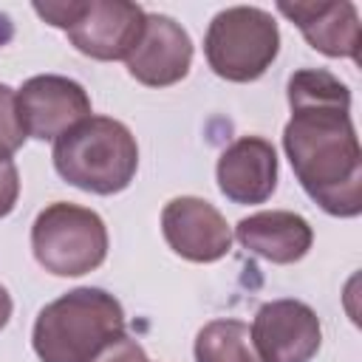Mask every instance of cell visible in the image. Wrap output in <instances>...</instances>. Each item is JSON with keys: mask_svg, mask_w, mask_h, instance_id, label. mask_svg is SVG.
<instances>
[{"mask_svg": "<svg viewBox=\"0 0 362 362\" xmlns=\"http://www.w3.org/2000/svg\"><path fill=\"white\" fill-rule=\"evenodd\" d=\"M291 119L283 127V150L305 189L334 218L362 212V150L351 119V90L322 68L288 76Z\"/></svg>", "mask_w": 362, "mask_h": 362, "instance_id": "1", "label": "cell"}, {"mask_svg": "<svg viewBox=\"0 0 362 362\" xmlns=\"http://www.w3.org/2000/svg\"><path fill=\"white\" fill-rule=\"evenodd\" d=\"M124 337L122 303L105 288L79 286L40 308L31 345L40 362H90Z\"/></svg>", "mask_w": 362, "mask_h": 362, "instance_id": "2", "label": "cell"}, {"mask_svg": "<svg viewBox=\"0 0 362 362\" xmlns=\"http://www.w3.org/2000/svg\"><path fill=\"white\" fill-rule=\"evenodd\" d=\"M54 170L62 181L93 195L130 187L139 170V144L127 124L110 116H88L54 141Z\"/></svg>", "mask_w": 362, "mask_h": 362, "instance_id": "3", "label": "cell"}, {"mask_svg": "<svg viewBox=\"0 0 362 362\" xmlns=\"http://www.w3.org/2000/svg\"><path fill=\"white\" fill-rule=\"evenodd\" d=\"M34 11L62 28L71 45L90 59H127L141 37L147 11L130 0H45Z\"/></svg>", "mask_w": 362, "mask_h": 362, "instance_id": "4", "label": "cell"}, {"mask_svg": "<svg viewBox=\"0 0 362 362\" xmlns=\"http://www.w3.org/2000/svg\"><path fill=\"white\" fill-rule=\"evenodd\" d=\"M280 51V28L266 8L229 6L218 11L204 37L209 68L226 82L260 79Z\"/></svg>", "mask_w": 362, "mask_h": 362, "instance_id": "5", "label": "cell"}, {"mask_svg": "<svg viewBox=\"0 0 362 362\" xmlns=\"http://www.w3.org/2000/svg\"><path fill=\"white\" fill-rule=\"evenodd\" d=\"M31 249L45 272L57 277H79L105 263L107 226L88 206L54 201L34 218Z\"/></svg>", "mask_w": 362, "mask_h": 362, "instance_id": "6", "label": "cell"}, {"mask_svg": "<svg viewBox=\"0 0 362 362\" xmlns=\"http://www.w3.org/2000/svg\"><path fill=\"white\" fill-rule=\"evenodd\" d=\"M17 116L25 139L57 141L65 130L90 116V96L76 79L40 74L25 79L17 90Z\"/></svg>", "mask_w": 362, "mask_h": 362, "instance_id": "7", "label": "cell"}, {"mask_svg": "<svg viewBox=\"0 0 362 362\" xmlns=\"http://www.w3.org/2000/svg\"><path fill=\"white\" fill-rule=\"evenodd\" d=\"M249 334L263 362H311L322 342L320 317L303 300L263 303Z\"/></svg>", "mask_w": 362, "mask_h": 362, "instance_id": "8", "label": "cell"}, {"mask_svg": "<svg viewBox=\"0 0 362 362\" xmlns=\"http://www.w3.org/2000/svg\"><path fill=\"white\" fill-rule=\"evenodd\" d=\"M161 232L167 246L192 263H215L232 249V229L226 218L204 198L181 195L164 204Z\"/></svg>", "mask_w": 362, "mask_h": 362, "instance_id": "9", "label": "cell"}, {"mask_svg": "<svg viewBox=\"0 0 362 362\" xmlns=\"http://www.w3.org/2000/svg\"><path fill=\"white\" fill-rule=\"evenodd\" d=\"M127 74L147 88H167L181 82L192 65V40L181 23L167 14H147L133 51L127 54Z\"/></svg>", "mask_w": 362, "mask_h": 362, "instance_id": "10", "label": "cell"}, {"mask_svg": "<svg viewBox=\"0 0 362 362\" xmlns=\"http://www.w3.org/2000/svg\"><path fill=\"white\" fill-rule=\"evenodd\" d=\"M218 189L232 204H263L277 187V153L260 136L235 139L215 167Z\"/></svg>", "mask_w": 362, "mask_h": 362, "instance_id": "11", "label": "cell"}, {"mask_svg": "<svg viewBox=\"0 0 362 362\" xmlns=\"http://www.w3.org/2000/svg\"><path fill=\"white\" fill-rule=\"evenodd\" d=\"M308 40V45L325 57L359 59V11L351 0H317V3H277Z\"/></svg>", "mask_w": 362, "mask_h": 362, "instance_id": "12", "label": "cell"}, {"mask_svg": "<svg viewBox=\"0 0 362 362\" xmlns=\"http://www.w3.org/2000/svg\"><path fill=\"white\" fill-rule=\"evenodd\" d=\"M235 238L252 255L269 263L286 266L308 255L314 243V229L297 212L272 209V212H255L249 218H240L235 226Z\"/></svg>", "mask_w": 362, "mask_h": 362, "instance_id": "13", "label": "cell"}, {"mask_svg": "<svg viewBox=\"0 0 362 362\" xmlns=\"http://www.w3.org/2000/svg\"><path fill=\"white\" fill-rule=\"evenodd\" d=\"M195 362H263L240 320H212L195 337Z\"/></svg>", "mask_w": 362, "mask_h": 362, "instance_id": "14", "label": "cell"}, {"mask_svg": "<svg viewBox=\"0 0 362 362\" xmlns=\"http://www.w3.org/2000/svg\"><path fill=\"white\" fill-rule=\"evenodd\" d=\"M25 141L17 116V90L0 82V158H11Z\"/></svg>", "mask_w": 362, "mask_h": 362, "instance_id": "15", "label": "cell"}, {"mask_svg": "<svg viewBox=\"0 0 362 362\" xmlns=\"http://www.w3.org/2000/svg\"><path fill=\"white\" fill-rule=\"evenodd\" d=\"M20 198V173L11 158H0V218H6Z\"/></svg>", "mask_w": 362, "mask_h": 362, "instance_id": "16", "label": "cell"}, {"mask_svg": "<svg viewBox=\"0 0 362 362\" xmlns=\"http://www.w3.org/2000/svg\"><path fill=\"white\" fill-rule=\"evenodd\" d=\"M90 362H147V354L136 339H130L124 334L116 342H110L105 351H99Z\"/></svg>", "mask_w": 362, "mask_h": 362, "instance_id": "17", "label": "cell"}, {"mask_svg": "<svg viewBox=\"0 0 362 362\" xmlns=\"http://www.w3.org/2000/svg\"><path fill=\"white\" fill-rule=\"evenodd\" d=\"M11 294L6 291V286H0V331L6 328V322H8V317H11Z\"/></svg>", "mask_w": 362, "mask_h": 362, "instance_id": "18", "label": "cell"}, {"mask_svg": "<svg viewBox=\"0 0 362 362\" xmlns=\"http://www.w3.org/2000/svg\"><path fill=\"white\" fill-rule=\"evenodd\" d=\"M147 362H150V359H147Z\"/></svg>", "mask_w": 362, "mask_h": 362, "instance_id": "19", "label": "cell"}]
</instances>
